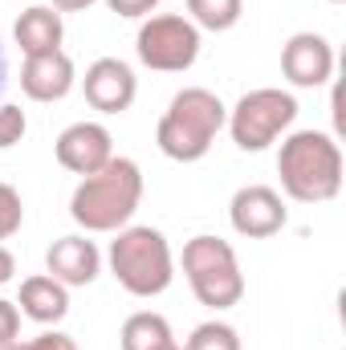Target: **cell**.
I'll return each mask as SVG.
<instances>
[{"label":"cell","instance_id":"6da1fadb","mask_svg":"<svg viewBox=\"0 0 346 350\" xmlns=\"http://www.w3.org/2000/svg\"><path fill=\"white\" fill-rule=\"evenodd\" d=\"M139 200H143V172H139V163L114 155L102 172L82 175V183L70 196V216L86 232H118V228L131 224Z\"/></svg>","mask_w":346,"mask_h":350},{"label":"cell","instance_id":"7a4b0ae2","mask_svg":"<svg viewBox=\"0 0 346 350\" xmlns=\"http://www.w3.org/2000/svg\"><path fill=\"white\" fill-rule=\"evenodd\" d=\"M277 175L289 200L297 204H326L343 191V147L334 135L322 131H293L281 143Z\"/></svg>","mask_w":346,"mask_h":350},{"label":"cell","instance_id":"3957f363","mask_svg":"<svg viewBox=\"0 0 346 350\" xmlns=\"http://www.w3.org/2000/svg\"><path fill=\"white\" fill-rule=\"evenodd\" d=\"M224 122H228V106L212 90L187 86L168 102V110L159 118V131H155V143L175 163H196L212 151Z\"/></svg>","mask_w":346,"mask_h":350},{"label":"cell","instance_id":"277c9868","mask_svg":"<svg viewBox=\"0 0 346 350\" xmlns=\"http://www.w3.org/2000/svg\"><path fill=\"white\" fill-rule=\"evenodd\" d=\"M110 273L114 281L131 293V297H155L172 285L175 261L172 245L159 228H118V237L110 241Z\"/></svg>","mask_w":346,"mask_h":350},{"label":"cell","instance_id":"5b68a950","mask_svg":"<svg viewBox=\"0 0 346 350\" xmlns=\"http://www.w3.org/2000/svg\"><path fill=\"white\" fill-rule=\"evenodd\" d=\"M183 277L200 306L208 310H232L245 297V273L237 253L220 237H191L183 245Z\"/></svg>","mask_w":346,"mask_h":350},{"label":"cell","instance_id":"8992f818","mask_svg":"<svg viewBox=\"0 0 346 350\" xmlns=\"http://www.w3.org/2000/svg\"><path fill=\"white\" fill-rule=\"evenodd\" d=\"M297 118V102L293 94L277 86H261L249 90L232 110H228V135L241 151H265L269 143H277Z\"/></svg>","mask_w":346,"mask_h":350},{"label":"cell","instance_id":"52a82bcc","mask_svg":"<svg viewBox=\"0 0 346 350\" xmlns=\"http://www.w3.org/2000/svg\"><path fill=\"white\" fill-rule=\"evenodd\" d=\"M135 53L147 70H159V74H183L196 66L200 57V29L187 21V16H147L139 37H135Z\"/></svg>","mask_w":346,"mask_h":350},{"label":"cell","instance_id":"ba28073f","mask_svg":"<svg viewBox=\"0 0 346 350\" xmlns=\"http://www.w3.org/2000/svg\"><path fill=\"white\" fill-rule=\"evenodd\" d=\"M53 151H57V163L66 172L94 175L114 159V139H110V131L102 122H74V126H66L57 135Z\"/></svg>","mask_w":346,"mask_h":350},{"label":"cell","instance_id":"9c48e42d","mask_svg":"<svg viewBox=\"0 0 346 350\" xmlns=\"http://www.w3.org/2000/svg\"><path fill=\"white\" fill-rule=\"evenodd\" d=\"M228 220H232V228H237L241 237L265 241V237H273V232L285 228V204H281V196H277L273 187L249 183V187H241V191L232 196Z\"/></svg>","mask_w":346,"mask_h":350},{"label":"cell","instance_id":"30bf717a","mask_svg":"<svg viewBox=\"0 0 346 350\" xmlns=\"http://www.w3.org/2000/svg\"><path fill=\"white\" fill-rule=\"evenodd\" d=\"M281 74L302 90L326 86L334 74V49L322 33H293L281 49Z\"/></svg>","mask_w":346,"mask_h":350},{"label":"cell","instance_id":"8fae6325","mask_svg":"<svg viewBox=\"0 0 346 350\" xmlns=\"http://www.w3.org/2000/svg\"><path fill=\"white\" fill-rule=\"evenodd\" d=\"M82 90H86V102L102 114H122L131 110L135 94H139V82H135V70L118 57H98L82 78Z\"/></svg>","mask_w":346,"mask_h":350},{"label":"cell","instance_id":"7c38bea8","mask_svg":"<svg viewBox=\"0 0 346 350\" xmlns=\"http://www.w3.org/2000/svg\"><path fill=\"white\" fill-rule=\"evenodd\" d=\"M45 269H49V277L62 281L66 289H82V285H90V281L98 277L102 253H98V245L86 241V237H62V241L49 245Z\"/></svg>","mask_w":346,"mask_h":350},{"label":"cell","instance_id":"4fadbf2b","mask_svg":"<svg viewBox=\"0 0 346 350\" xmlns=\"http://www.w3.org/2000/svg\"><path fill=\"white\" fill-rule=\"evenodd\" d=\"M78 82L74 62L57 49V53H41V57H25L21 66V90L33 102H62Z\"/></svg>","mask_w":346,"mask_h":350},{"label":"cell","instance_id":"5bb4252c","mask_svg":"<svg viewBox=\"0 0 346 350\" xmlns=\"http://www.w3.org/2000/svg\"><path fill=\"white\" fill-rule=\"evenodd\" d=\"M12 37L21 45L25 57H41V53H57L62 41H66V25H62V12L49 8V4H33L16 16L12 25Z\"/></svg>","mask_w":346,"mask_h":350},{"label":"cell","instance_id":"9a60e30c","mask_svg":"<svg viewBox=\"0 0 346 350\" xmlns=\"http://www.w3.org/2000/svg\"><path fill=\"white\" fill-rule=\"evenodd\" d=\"M21 314L41 322V326H53L70 314V289L62 281H53L49 273H37V277H25L21 281V297H16Z\"/></svg>","mask_w":346,"mask_h":350},{"label":"cell","instance_id":"2e32d148","mask_svg":"<svg viewBox=\"0 0 346 350\" xmlns=\"http://www.w3.org/2000/svg\"><path fill=\"white\" fill-rule=\"evenodd\" d=\"M122 350H168L175 342L172 326L163 314H151V310H139L122 322Z\"/></svg>","mask_w":346,"mask_h":350},{"label":"cell","instance_id":"e0dca14e","mask_svg":"<svg viewBox=\"0 0 346 350\" xmlns=\"http://www.w3.org/2000/svg\"><path fill=\"white\" fill-rule=\"evenodd\" d=\"M187 21L196 29H212V33H224L241 21L245 12V0H187Z\"/></svg>","mask_w":346,"mask_h":350},{"label":"cell","instance_id":"ac0fdd59","mask_svg":"<svg viewBox=\"0 0 346 350\" xmlns=\"http://www.w3.org/2000/svg\"><path fill=\"white\" fill-rule=\"evenodd\" d=\"M183 350H241V334L228 322H204V326L191 330Z\"/></svg>","mask_w":346,"mask_h":350},{"label":"cell","instance_id":"d6986e66","mask_svg":"<svg viewBox=\"0 0 346 350\" xmlns=\"http://www.w3.org/2000/svg\"><path fill=\"white\" fill-rule=\"evenodd\" d=\"M25 224V204H21V191L12 183H0V241L16 237Z\"/></svg>","mask_w":346,"mask_h":350},{"label":"cell","instance_id":"ffe728a7","mask_svg":"<svg viewBox=\"0 0 346 350\" xmlns=\"http://www.w3.org/2000/svg\"><path fill=\"white\" fill-rule=\"evenodd\" d=\"M25 131H29L25 110H21V106H12V102H4V106H0V151L16 147V143L25 139Z\"/></svg>","mask_w":346,"mask_h":350},{"label":"cell","instance_id":"44dd1931","mask_svg":"<svg viewBox=\"0 0 346 350\" xmlns=\"http://www.w3.org/2000/svg\"><path fill=\"white\" fill-rule=\"evenodd\" d=\"M16 338H21V310H16V301L0 297V350L12 347Z\"/></svg>","mask_w":346,"mask_h":350},{"label":"cell","instance_id":"7402d4cb","mask_svg":"<svg viewBox=\"0 0 346 350\" xmlns=\"http://www.w3.org/2000/svg\"><path fill=\"white\" fill-rule=\"evenodd\" d=\"M110 4V12H118V16H151L155 8H159V0H106Z\"/></svg>","mask_w":346,"mask_h":350},{"label":"cell","instance_id":"603a6c76","mask_svg":"<svg viewBox=\"0 0 346 350\" xmlns=\"http://www.w3.org/2000/svg\"><path fill=\"white\" fill-rule=\"evenodd\" d=\"M29 350H78V342L70 338V334H57V330H49V334H37Z\"/></svg>","mask_w":346,"mask_h":350},{"label":"cell","instance_id":"cb8c5ba5","mask_svg":"<svg viewBox=\"0 0 346 350\" xmlns=\"http://www.w3.org/2000/svg\"><path fill=\"white\" fill-rule=\"evenodd\" d=\"M12 273H16L12 253H8V249H0V285H8V281H12Z\"/></svg>","mask_w":346,"mask_h":350},{"label":"cell","instance_id":"d4e9b609","mask_svg":"<svg viewBox=\"0 0 346 350\" xmlns=\"http://www.w3.org/2000/svg\"><path fill=\"white\" fill-rule=\"evenodd\" d=\"M94 0H53V8L57 12H82V8H90Z\"/></svg>","mask_w":346,"mask_h":350},{"label":"cell","instance_id":"484cf974","mask_svg":"<svg viewBox=\"0 0 346 350\" xmlns=\"http://www.w3.org/2000/svg\"><path fill=\"white\" fill-rule=\"evenodd\" d=\"M4 82H8V53H4V41H0V94H4Z\"/></svg>","mask_w":346,"mask_h":350},{"label":"cell","instance_id":"4316f807","mask_svg":"<svg viewBox=\"0 0 346 350\" xmlns=\"http://www.w3.org/2000/svg\"><path fill=\"white\" fill-rule=\"evenodd\" d=\"M4 350H29V342H21V338H16L12 347H4Z\"/></svg>","mask_w":346,"mask_h":350},{"label":"cell","instance_id":"83f0119b","mask_svg":"<svg viewBox=\"0 0 346 350\" xmlns=\"http://www.w3.org/2000/svg\"><path fill=\"white\" fill-rule=\"evenodd\" d=\"M168 350H183V347H175V342H172V347H168Z\"/></svg>","mask_w":346,"mask_h":350},{"label":"cell","instance_id":"f1b7e54d","mask_svg":"<svg viewBox=\"0 0 346 350\" xmlns=\"http://www.w3.org/2000/svg\"><path fill=\"white\" fill-rule=\"evenodd\" d=\"M330 4H343V0H330Z\"/></svg>","mask_w":346,"mask_h":350}]
</instances>
